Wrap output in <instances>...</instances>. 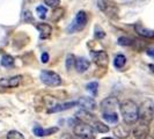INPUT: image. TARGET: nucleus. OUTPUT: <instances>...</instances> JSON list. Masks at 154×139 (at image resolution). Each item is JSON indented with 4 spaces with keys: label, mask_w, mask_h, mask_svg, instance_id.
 Instances as JSON below:
<instances>
[{
    "label": "nucleus",
    "mask_w": 154,
    "mask_h": 139,
    "mask_svg": "<svg viewBox=\"0 0 154 139\" xmlns=\"http://www.w3.org/2000/svg\"><path fill=\"white\" fill-rule=\"evenodd\" d=\"M1 65L5 67H12L14 65V58L9 54H5L1 58Z\"/></svg>",
    "instance_id": "nucleus-20"
},
{
    "label": "nucleus",
    "mask_w": 154,
    "mask_h": 139,
    "mask_svg": "<svg viewBox=\"0 0 154 139\" xmlns=\"http://www.w3.org/2000/svg\"><path fill=\"white\" fill-rule=\"evenodd\" d=\"M58 131V128H50V129H46L44 130V136H50V134H52L54 132Z\"/></svg>",
    "instance_id": "nucleus-31"
},
{
    "label": "nucleus",
    "mask_w": 154,
    "mask_h": 139,
    "mask_svg": "<svg viewBox=\"0 0 154 139\" xmlns=\"http://www.w3.org/2000/svg\"><path fill=\"white\" fill-rule=\"evenodd\" d=\"M133 39H129V37H125V36H123V37H119L118 39V43L121 44V45H124V46H129V45H133Z\"/></svg>",
    "instance_id": "nucleus-26"
},
{
    "label": "nucleus",
    "mask_w": 154,
    "mask_h": 139,
    "mask_svg": "<svg viewBox=\"0 0 154 139\" xmlns=\"http://www.w3.org/2000/svg\"><path fill=\"white\" fill-rule=\"evenodd\" d=\"M149 133V124L138 121L137 125L133 129V136L136 139H146Z\"/></svg>",
    "instance_id": "nucleus-8"
},
{
    "label": "nucleus",
    "mask_w": 154,
    "mask_h": 139,
    "mask_svg": "<svg viewBox=\"0 0 154 139\" xmlns=\"http://www.w3.org/2000/svg\"><path fill=\"white\" fill-rule=\"evenodd\" d=\"M74 106H78V101H73V102H67V103H62V104H56L52 108L48 110V113H58V111H63V110H67L71 109Z\"/></svg>",
    "instance_id": "nucleus-14"
},
{
    "label": "nucleus",
    "mask_w": 154,
    "mask_h": 139,
    "mask_svg": "<svg viewBox=\"0 0 154 139\" xmlns=\"http://www.w3.org/2000/svg\"><path fill=\"white\" fill-rule=\"evenodd\" d=\"M89 65H91V63L86 58H78L77 60H75V69H77L79 73H82V72L87 71L88 67H89Z\"/></svg>",
    "instance_id": "nucleus-16"
},
{
    "label": "nucleus",
    "mask_w": 154,
    "mask_h": 139,
    "mask_svg": "<svg viewBox=\"0 0 154 139\" xmlns=\"http://www.w3.org/2000/svg\"><path fill=\"white\" fill-rule=\"evenodd\" d=\"M134 30L136 32L140 35L141 37H145V39H153L154 37V30H149V29H146L144 28L143 26L140 24H136L134 26Z\"/></svg>",
    "instance_id": "nucleus-15"
},
{
    "label": "nucleus",
    "mask_w": 154,
    "mask_h": 139,
    "mask_svg": "<svg viewBox=\"0 0 154 139\" xmlns=\"http://www.w3.org/2000/svg\"><path fill=\"white\" fill-rule=\"evenodd\" d=\"M22 80L21 76H15V77L12 78H4V79H0V87L1 88H14L20 85Z\"/></svg>",
    "instance_id": "nucleus-9"
},
{
    "label": "nucleus",
    "mask_w": 154,
    "mask_h": 139,
    "mask_svg": "<svg viewBox=\"0 0 154 139\" xmlns=\"http://www.w3.org/2000/svg\"><path fill=\"white\" fill-rule=\"evenodd\" d=\"M45 4L50 7H58L60 4V0H45Z\"/></svg>",
    "instance_id": "nucleus-29"
},
{
    "label": "nucleus",
    "mask_w": 154,
    "mask_h": 139,
    "mask_svg": "<svg viewBox=\"0 0 154 139\" xmlns=\"http://www.w3.org/2000/svg\"><path fill=\"white\" fill-rule=\"evenodd\" d=\"M119 110H121L124 123H126L128 125H132L138 122V106L133 101L125 100L121 102Z\"/></svg>",
    "instance_id": "nucleus-1"
},
{
    "label": "nucleus",
    "mask_w": 154,
    "mask_h": 139,
    "mask_svg": "<svg viewBox=\"0 0 154 139\" xmlns=\"http://www.w3.org/2000/svg\"><path fill=\"white\" fill-rule=\"evenodd\" d=\"M63 15H64V9L60 8V7H57L54 11V13H52V17H51V20L54 21V22H58V21L63 17Z\"/></svg>",
    "instance_id": "nucleus-22"
},
{
    "label": "nucleus",
    "mask_w": 154,
    "mask_h": 139,
    "mask_svg": "<svg viewBox=\"0 0 154 139\" xmlns=\"http://www.w3.org/2000/svg\"><path fill=\"white\" fill-rule=\"evenodd\" d=\"M93 128L95 129V131L100 132V133H106V132L109 131L108 125H106V124L100 122V121H95V122L93 123Z\"/></svg>",
    "instance_id": "nucleus-18"
},
{
    "label": "nucleus",
    "mask_w": 154,
    "mask_h": 139,
    "mask_svg": "<svg viewBox=\"0 0 154 139\" xmlns=\"http://www.w3.org/2000/svg\"><path fill=\"white\" fill-rule=\"evenodd\" d=\"M151 136H152V138L154 139V128H153V130H152V133H151Z\"/></svg>",
    "instance_id": "nucleus-36"
},
{
    "label": "nucleus",
    "mask_w": 154,
    "mask_h": 139,
    "mask_svg": "<svg viewBox=\"0 0 154 139\" xmlns=\"http://www.w3.org/2000/svg\"><path fill=\"white\" fill-rule=\"evenodd\" d=\"M73 132H74V134H75V136H79V137L92 138V137H94L95 129L93 128L91 124L81 122V123L77 124V125L73 128Z\"/></svg>",
    "instance_id": "nucleus-5"
},
{
    "label": "nucleus",
    "mask_w": 154,
    "mask_h": 139,
    "mask_svg": "<svg viewBox=\"0 0 154 139\" xmlns=\"http://www.w3.org/2000/svg\"><path fill=\"white\" fill-rule=\"evenodd\" d=\"M119 101L117 97L110 96L107 97L101 102V111L102 114H111V113H116L117 108H119Z\"/></svg>",
    "instance_id": "nucleus-6"
},
{
    "label": "nucleus",
    "mask_w": 154,
    "mask_h": 139,
    "mask_svg": "<svg viewBox=\"0 0 154 139\" xmlns=\"http://www.w3.org/2000/svg\"><path fill=\"white\" fill-rule=\"evenodd\" d=\"M114 134L119 138H126L130 134V125L128 124H118L114 129Z\"/></svg>",
    "instance_id": "nucleus-12"
},
{
    "label": "nucleus",
    "mask_w": 154,
    "mask_h": 139,
    "mask_svg": "<svg viewBox=\"0 0 154 139\" xmlns=\"http://www.w3.org/2000/svg\"><path fill=\"white\" fill-rule=\"evenodd\" d=\"M7 139H24V137H23L21 132L16 131V130H12V131L8 132Z\"/></svg>",
    "instance_id": "nucleus-25"
},
{
    "label": "nucleus",
    "mask_w": 154,
    "mask_h": 139,
    "mask_svg": "<svg viewBox=\"0 0 154 139\" xmlns=\"http://www.w3.org/2000/svg\"><path fill=\"white\" fill-rule=\"evenodd\" d=\"M39 79L43 84H45L46 86H50V87H57L62 84L60 77L52 71H42Z\"/></svg>",
    "instance_id": "nucleus-4"
},
{
    "label": "nucleus",
    "mask_w": 154,
    "mask_h": 139,
    "mask_svg": "<svg viewBox=\"0 0 154 139\" xmlns=\"http://www.w3.org/2000/svg\"><path fill=\"white\" fill-rule=\"evenodd\" d=\"M148 67H149V70L154 73V64H149V65H148Z\"/></svg>",
    "instance_id": "nucleus-35"
},
{
    "label": "nucleus",
    "mask_w": 154,
    "mask_h": 139,
    "mask_svg": "<svg viewBox=\"0 0 154 139\" xmlns=\"http://www.w3.org/2000/svg\"><path fill=\"white\" fill-rule=\"evenodd\" d=\"M97 6L101 11L106 12L108 15L111 14V11H110V7H111V4L109 0H97Z\"/></svg>",
    "instance_id": "nucleus-17"
},
{
    "label": "nucleus",
    "mask_w": 154,
    "mask_h": 139,
    "mask_svg": "<svg viewBox=\"0 0 154 139\" xmlns=\"http://www.w3.org/2000/svg\"><path fill=\"white\" fill-rule=\"evenodd\" d=\"M36 12L38 13V16L41 19H45L46 13H48V9L45 8V6H38L36 8Z\"/></svg>",
    "instance_id": "nucleus-27"
},
{
    "label": "nucleus",
    "mask_w": 154,
    "mask_h": 139,
    "mask_svg": "<svg viewBox=\"0 0 154 139\" xmlns=\"http://www.w3.org/2000/svg\"><path fill=\"white\" fill-rule=\"evenodd\" d=\"M75 116H77V118L79 121H81V122H84V123L91 124L92 126H93V123H94L95 121H97L96 117L93 115V114H91L89 110H86V109H81V110L77 111Z\"/></svg>",
    "instance_id": "nucleus-10"
},
{
    "label": "nucleus",
    "mask_w": 154,
    "mask_h": 139,
    "mask_svg": "<svg viewBox=\"0 0 154 139\" xmlns=\"http://www.w3.org/2000/svg\"><path fill=\"white\" fill-rule=\"evenodd\" d=\"M147 54L149 56V57H152V58H154V48H149V49H147Z\"/></svg>",
    "instance_id": "nucleus-33"
},
{
    "label": "nucleus",
    "mask_w": 154,
    "mask_h": 139,
    "mask_svg": "<svg viewBox=\"0 0 154 139\" xmlns=\"http://www.w3.org/2000/svg\"><path fill=\"white\" fill-rule=\"evenodd\" d=\"M97 88H99V82H96V81H92L86 86V89L89 93H92V95L94 96L97 94Z\"/></svg>",
    "instance_id": "nucleus-23"
},
{
    "label": "nucleus",
    "mask_w": 154,
    "mask_h": 139,
    "mask_svg": "<svg viewBox=\"0 0 154 139\" xmlns=\"http://www.w3.org/2000/svg\"><path fill=\"white\" fill-rule=\"evenodd\" d=\"M91 56H92L94 63L102 69H106L109 64V57L106 51H91Z\"/></svg>",
    "instance_id": "nucleus-7"
},
{
    "label": "nucleus",
    "mask_w": 154,
    "mask_h": 139,
    "mask_svg": "<svg viewBox=\"0 0 154 139\" xmlns=\"http://www.w3.org/2000/svg\"><path fill=\"white\" fill-rule=\"evenodd\" d=\"M102 139H115V138H109V137H106V138H102Z\"/></svg>",
    "instance_id": "nucleus-37"
},
{
    "label": "nucleus",
    "mask_w": 154,
    "mask_h": 139,
    "mask_svg": "<svg viewBox=\"0 0 154 139\" xmlns=\"http://www.w3.org/2000/svg\"><path fill=\"white\" fill-rule=\"evenodd\" d=\"M126 64V58L124 54H117L114 59V65L116 69H122L124 67V65Z\"/></svg>",
    "instance_id": "nucleus-19"
},
{
    "label": "nucleus",
    "mask_w": 154,
    "mask_h": 139,
    "mask_svg": "<svg viewBox=\"0 0 154 139\" xmlns=\"http://www.w3.org/2000/svg\"><path fill=\"white\" fill-rule=\"evenodd\" d=\"M102 117L110 124H116L118 122V115L117 113H111V114H102Z\"/></svg>",
    "instance_id": "nucleus-21"
},
{
    "label": "nucleus",
    "mask_w": 154,
    "mask_h": 139,
    "mask_svg": "<svg viewBox=\"0 0 154 139\" xmlns=\"http://www.w3.org/2000/svg\"><path fill=\"white\" fill-rule=\"evenodd\" d=\"M104 35H106V34H104V31L100 30L99 28H96V30H95V37H96V39H103V37H104Z\"/></svg>",
    "instance_id": "nucleus-30"
},
{
    "label": "nucleus",
    "mask_w": 154,
    "mask_h": 139,
    "mask_svg": "<svg viewBox=\"0 0 154 139\" xmlns=\"http://www.w3.org/2000/svg\"><path fill=\"white\" fill-rule=\"evenodd\" d=\"M49 62V54L44 52V54H42V63H48Z\"/></svg>",
    "instance_id": "nucleus-32"
},
{
    "label": "nucleus",
    "mask_w": 154,
    "mask_h": 139,
    "mask_svg": "<svg viewBox=\"0 0 154 139\" xmlns=\"http://www.w3.org/2000/svg\"><path fill=\"white\" fill-rule=\"evenodd\" d=\"M65 65H66V69L69 70V71L73 69V66H75V57L73 54H69L67 58H66Z\"/></svg>",
    "instance_id": "nucleus-24"
},
{
    "label": "nucleus",
    "mask_w": 154,
    "mask_h": 139,
    "mask_svg": "<svg viewBox=\"0 0 154 139\" xmlns=\"http://www.w3.org/2000/svg\"><path fill=\"white\" fill-rule=\"evenodd\" d=\"M78 106L86 110H94L96 108V102L92 97H80L78 100Z\"/></svg>",
    "instance_id": "nucleus-11"
},
{
    "label": "nucleus",
    "mask_w": 154,
    "mask_h": 139,
    "mask_svg": "<svg viewBox=\"0 0 154 139\" xmlns=\"http://www.w3.org/2000/svg\"><path fill=\"white\" fill-rule=\"evenodd\" d=\"M154 117V102L152 100L144 101L138 107V121L151 124Z\"/></svg>",
    "instance_id": "nucleus-2"
},
{
    "label": "nucleus",
    "mask_w": 154,
    "mask_h": 139,
    "mask_svg": "<svg viewBox=\"0 0 154 139\" xmlns=\"http://www.w3.org/2000/svg\"><path fill=\"white\" fill-rule=\"evenodd\" d=\"M87 21H88V17H87V14H86L84 11H80L78 13L74 20L72 21V23L67 28V31L69 34H73V32H78V31L82 30L87 24Z\"/></svg>",
    "instance_id": "nucleus-3"
},
{
    "label": "nucleus",
    "mask_w": 154,
    "mask_h": 139,
    "mask_svg": "<svg viewBox=\"0 0 154 139\" xmlns=\"http://www.w3.org/2000/svg\"><path fill=\"white\" fill-rule=\"evenodd\" d=\"M36 28H37V30L39 31V36H41L42 39H48V37L51 35V32H52L51 26L48 24V23H37V24H36Z\"/></svg>",
    "instance_id": "nucleus-13"
},
{
    "label": "nucleus",
    "mask_w": 154,
    "mask_h": 139,
    "mask_svg": "<svg viewBox=\"0 0 154 139\" xmlns=\"http://www.w3.org/2000/svg\"><path fill=\"white\" fill-rule=\"evenodd\" d=\"M72 139H94V137H92V138H85V137H79V136H75V134H74V137Z\"/></svg>",
    "instance_id": "nucleus-34"
},
{
    "label": "nucleus",
    "mask_w": 154,
    "mask_h": 139,
    "mask_svg": "<svg viewBox=\"0 0 154 139\" xmlns=\"http://www.w3.org/2000/svg\"><path fill=\"white\" fill-rule=\"evenodd\" d=\"M32 132H34V134L37 136V137H44V129H43L42 126H39V125H36V126L32 129Z\"/></svg>",
    "instance_id": "nucleus-28"
}]
</instances>
